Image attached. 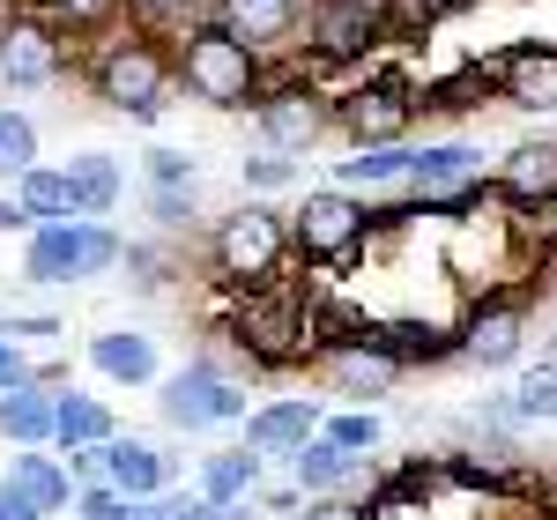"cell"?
Segmentation results:
<instances>
[{
  "instance_id": "1",
  "label": "cell",
  "mask_w": 557,
  "mask_h": 520,
  "mask_svg": "<svg viewBox=\"0 0 557 520\" xmlns=\"http://www.w3.org/2000/svg\"><path fill=\"white\" fill-rule=\"evenodd\" d=\"M172 60H178V83L194 104H209V112H253L260 97H268V60H260V45H246L231 23H215L209 8L194 15V23H178L172 38Z\"/></svg>"
},
{
  "instance_id": "2",
  "label": "cell",
  "mask_w": 557,
  "mask_h": 520,
  "mask_svg": "<svg viewBox=\"0 0 557 520\" xmlns=\"http://www.w3.org/2000/svg\"><path fill=\"white\" fill-rule=\"evenodd\" d=\"M238 290V283H223ZM223 335L238 343V357L253 372H290V364H312L320 357V298H298L283 283H260V290H238Z\"/></svg>"
},
{
  "instance_id": "3",
  "label": "cell",
  "mask_w": 557,
  "mask_h": 520,
  "mask_svg": "<svg viewBox=\"0 0 557 520\" xmlns=\"http://www.w3.org/2000/svg\"><path fill=\"white\" fill-rule=\"evenodd\" d=\"M83 75H89V97L97 104L127 112L134 127H157L164 104H172L178 60H172V45H157L149 30H112V38H97Z\"/></svg>"
},
{
  "instance_id": "4",
  "label": "cell",
  "mask_w": 557,
  "mask_h": 520,
  "mask_svg": "<svg viewBox=\"0 0 557 520\" xmlns=\"http://www.w3.org/2000/svg\"><path fill=\"white\" fill-rule=\"evenodd\" d=\"M290 253H298L290 216H283L268 194H246V201H238L231 216H215V231H209V275L215 283H238V290L275 283Z\"/></svg>"
},
{
  "instance_id": "5",
  "label": "cell",
  "mask_w": 557,
  "mask_h": 520,
  "mask_svg": "<svg viewBox=\"0 0 557 520\" xmlns=\"http://www.w3.org/2000/svg\"><path fill=\"white\" fill-rule=\"evenodd\" d=\"M127 253V238L112 231L104 216H60L38 223L30 246H23V283L38 290H60V283H89V275H112Z\"/></svg>"
},
{
  "instance_id": "6",
  "label": "cell",
  "mask_w": 557,
  "mask_h": 520,
  "mask_svg": "<svg viewBox=\"0 0 557 520\" xmlns=\"http://www.w3.org/2000/svg\"><path fill=\"white\" fill-rule=\"evenodd\" d=\"M157 417H164L172 432L194 438V432L246 424V417H253V401H246V380H231L209 349H201V357H186L178 372H164V380H157Z\"/></svg>"
},
{
  "instance_id": "7",
  "label": "cell",
  "mask_w": 557,
  "mask_h": 520,
  "mask_svg": "<svg viewBox=\"0 0 557 520\" xmlns=\"http://www.w3.org/2000/svg\"><path fill=\"white\" fill-rule=\"evenodd\" d=\"M290 238H298V260L343 268V260H357L372 246V201L327 178V186H312L298 209H290Z\"/></svg>"
},
{
  "instance_id": "8",
  "label": "cell",
  "mask_w": 557,
  "mask_h": 520,
  "mask_svg": "<svg viewBox=\"0 0 557 520\" xmlns=\"http://www.w3.org/2000/svg\"><path fill=\"white\" fill-rule=\"evenodd\" d=\"M409 194L424 201V216L461 223L475 209H491V172H483V149L469 141H424L417 164H409Z\"/></svg>"
},
{
  "instance_id": "9",
  "label": "cell",
  "mask_w": 557,
  "mask_h": 520,
  "mask_svg": "<svg viewBox=\"0 0 557 520\" xmlns=\"http://www.w3.org/2000/svg\"><path fill=\"white\" fill-rule=\"evenodd\" d=\"M424 120V89L409 75H357L335 89V134L349 141H409V127Z\"/></svg>"
},
{
  "instance_id": "10",
  "label": "cell",
  "mask_w": 557,
  "mask_h": 520,
  "mask_svg": "<svg viewBox=\"0 0 557 520\" xmlns=\"http://www.w3.org/2000/svg\"><path fill=\"white\" fill-rule=\"evenodd\" d=\"M253 127H260V141H275V149L305 157V149H320L327 127H335V89L305 83V75H275L268 97L253 104Z\"/></svg>"
},
{
  "instance_id": "11",
  "label": "cell",
  "mask_w": 557,
  "mask_h": 520,
  "mask_svg": "<svg viewBox=\"0 0 557 520\" xmlns=\"http://www.w3.org/2000/svg\"><path fill=\"white\" fill-rule=\"evenodd\" d=\"M67 30H52L38 8H8L0 15V83L8 89H52L67 75Z\"/></svg>"
},
{
  "instance_id": "12",
  "label": "cell",
  "mask_w": 557,
  "mask_h": 520,
  "mask_svg": "<svg viewBox=\"0 0 557 520\" xmlns=\"http://www.w3.org/2000/svg\"><path fill=\"white\" fill-rule=\"evenodd\" d=\"M520 349H528V298H513V290H475L461 305V364L506 372V364H520Z\"/></svg>"
},
{
  "instance_id": "13",
  "label": "cell",
  "mask_w": 557,
  "mask_h": 520,
  "mask_svg": "<svg viewBox=\"0 0 557 520\" xmlns=\"http://www.w3.org/2000/svg\"><path fill=\"white\" fill-rule=\"evenodd\" d=\"M386 0H305V45L312 60H364L372 45H386Z\"/></svg>"
},
{
  "instance_id": "14",
  "label": "cell",
  "mask_w": 557,
  "mask_h": 520,
  "mask_svg": "<svg viewBox=\"0 0 557 520\" xmlns=\"http://www.w3.org/2000/svg\"><path fill=\"white\" fill-rule=\"evenodd\" d=\"M491 201L513 209V216H550L557 209V141L535 134V141H513L491 172Z\"/></svg>"
},
{
  "instance_id": "15",
  "label": "cell",
  "mask_w": 557,
  "mask_h": 520,
  "mask_svg": "<svg viewBox=\"0 0 557 520\" xmlns=\"http://www.w3.org/2000/svg\"><path fill=\"white\" fill-rule=\"evenodd\" d=\"M312 364H320V380H327L335 394H349V401H380V394H394V387H401V372H409V364H401V357H394L380 335L327 343Z\"/></svg>"
},
{
  "instance_id": "16",
  "label": "cell",
  "mask_w": 557,
  "mask_h": 520,
  "mask_svg": "<svg viewBox=\"0 0 557 520\" xmlns=\"http://www.w3.org/2000/svg\"><path fill=\"white\" fill-rule=\"evenodd\" d=\"M290 483H298L305 498H335V491H372V454H357L343 446L335 432H312L290 454Z\"/></svg>"
},
{
  "instance_id": "17",
  "label": "cell",
  "mask_w": 557,
  "mask_h": 520,
  "mask_svg": "<svg viewBox=\"0 0 557 520\" xmlns=\"http://www.w3.org/2000/svg\"><path fill=\"white\" fill-rule=\"evenodd\" d=\"M320 424H327V417H320L312 394H283V401H253V417L238 424V438H246L253 454H268V461H290Z\"/></svg>"
},
{
  "instance_id": "18",
  "label": "cell",
  "mask_w": 557,
  "mask_h": 520,
  "mask_svg": "<svg viewBox=\"0 0 557 520\" xmlns=\"http://www.w3.org/2000/svg\"><path fill=\"white\" fill-rule=\"evenodd\" d=\"M104 483L127 491V498H164V491H178V461L157 446V438L112 432L104 438Z\"/></svg>"
},
{
  "instance_id": "19",
  "label": "cell",
  "mask_w": 557,
  "mask_h": 520,
  "mask_svg": "<svg viewBox=\"0 0 557 520\" xmlns=\"http://www.w3.org/2000/svg\"><path fill=\"white\" fill-rule=\"evenodd\" d=\"M89 364H97L112 387H157V380H164L157 335H141V327H104V335H89Z\"/></svg>"
},
{
  "instance_id": "20",
  "label": "cell",
  "mask_w": 557,
  "mask_h": 520,
  "mask_svg": "<svg viewBox=\"0 0 557 520\" xmlns=\"http://www.w3.org/2000/svg\"><path fill=\"white\" fill-rule=\"evenodd\" d=\"M498 97L513 112H557V45H513L498 60Z\"/></svg>"
},
{
  "instance_id": "21",
  "label": "cell",
  "mask_w": 557,
  "mask_h": 520,
  "mask_svg": "<svg viewBox=\"0 0 557 520\" xmlns=\"http://www.w3.org/2000/svg\"><path fill=\"white\" fill-rule=\"evenodd\" d=\"M209 15L231 23V30L246 45H260V52H283L305 23V0H209Z\"/></svg>"
},
{
  "instance_id": "22",
  "label": "cell",
  "mask_w": 557,
  "mask_h": 520,
  "mask_svg": "<svg viewBox=\"0 0 557 520\" xmlns=\"http://www.w3.org/2000/svg\"><path fill=\"white\" fill-rule=\"evenodd\" d=\"M409 164H417V141H349V157H335V186L386 194V186H409Z\"/></svg>"
},
{
  "instance_id": "23",
  "label": "cell",
  "mask_w": 557,
  "mask_h": 520,
  "mask_svg": "<svg viewBox=\"0 0 557 520\" xmlns=\"http://www.w3.org/2000/svg\"><path fill=\"white\" fill-rule=\"evenodd\" d=\"M52 432H60V387L23 380V387L0 394V438L8 446H52Z\"/></svg>"
},
{
  "instance_id": "24",
  "label": "cell",
  "mask_w": 557,
  "mask_h": 520,
  "mask_svg": "<svg viewBox=\"0 0 557 520\" xmlns=\"http://www.w3.org/2000/svg\"><path fill=\"white\" fill-rule=\"evenodd\" d=\"M8 476L23 483L45 513H75V491H83V476L67 469V454H52V446H15V454H8Z\"/></svg>"
},
{
  "instance_id": "25",
  "label": "cell",
  "mask_w": 557,
  "mask_h": 520,
  "mask_svg": "<svg viewBox=\"0 0 557 520\" xmlns=\"http://www.w3.org/2000/svg\"><path fill=\"white\" fill-rule=\"evenodd\" d=\"M401 364H446L461 357V320H424V312H401V320H380L372 327Z\"/></svg>"
},
{
  "instance_id": "26",
  "label": "cell",
  "mask_w": 557,
  "mask_h": 520,
  "mask_svg": "<svg viewBox=\"0 0 557 520\" xmlns=\"http://www.w3.org/2000/svg\"><path fill=\"white\" fill-rule=\"evenodd\" d=\"M260 469H268V454H253V446L238 438V446H223V454H209V461H201L194 491H201V498H215V506H231V498H253V491H260Z\"/></svg>"
},
{
  "instance_id": "27",
  "label": "cell",
  "mask_w": 557,
  "mask_h": 520,
  "mask_svg": "<svg viewBox=\"0 0 557 520\" xmlns=\"http://www.w3.org/2000/svg\"><path fill=\"white\" fill-rule=\"evenodd\" d=\"M23 8H38L45 23H52V30H67L75 45H83V38L97 45V38H112V30L127 23L134 0H23Z\"/></svg>"
},
{
  "instance_id": "28",
  "label": "cell",
  "mask_w": 557,
  "mask_h": 520,
  "mask_svg": "<svg viewBox=\"0 0 557 520\" xmlns=\"http://www.w3.org/2000/svg\"><path fill=\"white\" fill-rule=\"evenodd\" d=\"M67 178H75L83 216H112V209H120V194H127V172H120V157H112V149H83V157H67Z\"/></svg>"
},
{
  "instance_id": "29",
  "label": "cell",
  "mask_w": 557,
  "mask_h": 520,
  "mask_svg": "<svg viewBox=\"0 0 557 520\" xmlns=\"http://www.w3.org/2000/svg\"><path fill=\"white\" fill-rule=\"evenodd\" d=\"M438 461H424V454H417V461H401V469H386L380 483H372V491H364V498H372V506H380L386 520L394 513H424L431 506V491H438Z\"/></svg>"
},
{
  "instance_id": "30",
  "label": "cell",
  "mask_w": 557,
  "mask_h": 520,
  "mask_svg": "<svg viewBox=\"0 0 557 520\" xmlns=\"http://www.w3.org/2000/svg\"><path fill=\"white\" fill-rule=\"evenodd\" d=\"M112 432H120V424H112V409H104L97 394L60 387V432H52V446H60V454H75V446H104Z\"/></svg>"
},
{
  "instance_id": "31",
  "label": "cell",
  "mask_w": 557,
  "mask_h": 520,
  "mask_svg": "<svg viewBox=\"0 0 557 520\" xmlns=\"http://www.w3.org/2000/svg\"><path fill=\"white\" fill-rule=\"evenodd\" d=\"M15 194L30 201V216H38V223L83 216V201H75V178H67V164H30V172L15 178Z\"/></svg>"
},
{
  "instance_id": "32",
  "label": "cell",
  "mask_w": 557,
  "mask_h": 520,
  "mask_svg": "<svg viewBox=\"0 0 557 520\" xmlns=\"http://www.w3.org/2000/svg\"><path fill=\"white\" fill-rule=\"evenodd\" d=\"M38 157V120L30 112H15V104H0V178H23Z\"/></svg>"
},
{
  "instance_id": "33",
  "label": "cell",
  "mask_w": 557,
  "mask_h": 520,
  "mask_svg": "<svg viewBox=\"0 0 557 520\" xmlns=\"http://www.w3.org/2000/svg\"><path fill=\"white\" fill-rule=\"evenodd\" d=\"M120 268H127V283H134V290H164V283L178 275V253L164 246V238H127Z\"/></svg>"
},
{
  "instance_id": "34",
  "label": "cell",
  "mask_w": 557,
  "mask_h": 520,
  "mask_svg": "<svg viewBox=\"0 0 557 520\" xmlns=\"http://www.w3.org/2000/svg\"><path fill=\"white\" fill-rule=\"evenodd\" d=\"M483 89H498V67H461V75H446V83L424 89V112H475Z\"/></svg>"
},
{
  "instance_id": "35",
  "label": "cell",
  "mask_w": 557,
  "mask_h": 520,
  "mask_svg": "<svg viewBox=\"0 0 557 520\" xmlns=\"http://www.w3.org/2000/svg\"><path fill=\"white\" fill-rule=\"evenodd\" d=\"M238 186H246V194H283V186H298V157L275 149V141H260L253 157L238 164Z\"/></svg>"
},
{
  "instance_id": "36",
  "label": "cell",
  "mask_w": 557,
  "mask_h": 520,
  "mask_svg": "<svg viewBox=\"0 0 557 520\" xmlns=\"http://www.w3.org/2000/svg\"><path fill=\"white\" fill-rule=\"evenodd\" d=\"M513 417L520 424H557V364H535L513 387Z\"/></svg>"
},
{
  "instance_id": "37",
  "label": "cell",
  "mask_w": 557,
  "mask_h": 520,
  "mask_svg": "<svg viewBox=\"0 0 557 520\" xmlns=\"http://www.w3.org/2000/svg\"><path fill=\"white\" fill-rule=\"evenodd\" d=\"M194 216H201V209H194V186H149V223H157L164 238H186Z\"/></svg>"
},
{
  "instance_id": "38",
  "label": "cell",
  "mask_w": 557,
  "mask_h": 520,
  "mask_svg": "<svg viewBox=\"0 0 557 520\" xmlns=\"http://www.w3.org/2000/svg\"><path fill=\"white\" fill-rule=\"evenodd\" d=\"M290 520H386L364 491H335V498H305V513H290Z\"/></svg>"
},
{
  "instance_id": "39",
  "label": "cell",
  "mask_w": 557,
  "mask_h": 520,
  "mask_svg": "<svg viewBox=\"0 0 557 520\" xmlns=\"http://www.w3.org/2000/svg\"><path fill=\"white\" fill-rule=\"evenodd\" d=\"M320 432H335V438H343V446H357V454H372V446H380V438H386V424H380V417H372V409H343V417H327Z\"/></svg>"
},
{
  "instance_id": "40",
  "label": "cell",
  "mask_w": 557,
  "mask_h": 520,
  "mask_svg": "<svg viewBox=\"0 0 557 520\" xmlns=\"http://www.w3.org/2000/svg\"><path fill=\"white\" fill-rule=\"evenodd\" d=\"M141 172H149V186H194V157L186 149H149Z\"/></svg>"
},
{
  "instance_id": "41",
  "label": "cell",
  "mask_w": 557,
  "mask_h": 520,
  "mask_svg": "<svg viewBox=\"0 0 557 520\" xmlns=\"http://www.w3.org/2000/svg\"><path fill=\"white\" fill-rule=\"evenodd\" d=\"M431 15H438V0H386V30H394V38L431 30Z\"/></svg>"
},
{
  "instance_id": "42",
  "label": "cell",
  "mask_w": 557,
  "mask_h": 520,
  "mask_svg": "<svg viewBox=\"0 0 557 520\" xmlns=\"http://www.w3.org/2000/svg\"><path fill=\"white\" fill-rule=\"evenodd\" d=\"M0 520H52V513H45V506L15 476H0Z\"/></svg>"
},
{
  "instance_id": "43",
  "label": "cell",
  "mask_w": 557,
  "mask_h": 520,
  "mask_svg": "<svg viewBox=\"0 0 557 520\" xmlns=\"http://www.w3.org/2000/svg\"><path fill=\"white\" fill-rule=\"evenodd\" d=\"M23 380H38V364L23 357V343H15V335H0V394L23 387Z\"/></svg>"
},
{
  "instance_id": "44",
  "label": "cell",
  "mask_w": 557,
  "mask_h": 520,
  "mask_svg": "<svg viewBox=\"0 0 557 520\" xmlns=\"http://www.w3.org/2000/svg\"><path fill=\"white\" fill-rule=\"evenodd\" d=\"M134 15H141V23H194L201 0H134Z\"/></svg>"
},
{
  "instance_id": "45",
  "label": "cell",
  "mask_w": 557,
  "mask_h": 520,
  "mask_svg": "<svg viewBox=\"0 0 557 520\" xmlns=\"http://www.w3.org/2000/svg\"><path fill=\"white\" fill-rule=\"evenodd\" d=\"M164 520H215V498H201V491H164Z\"/></svg>"
},
{
  "instance_id": "46",
  "label": "cell",
  "mask_w": 557,
  "mask_h": 520,
  "mask_svg": "<svg viewBox=\"0 0 557 520\" xmlns=\"http://www.w3.org/2000/svg\"><path fill=\"white\" fill-rule=\"evenodd\" d=\"M0 231H38V216H30V201L15 194V178L0 186Z\"/></svg>"
},
{
  "instance_id": "47",
  "label": "cell",
  "mask_w": 557,
  "mask_h": 520,
  "mask_svg": "<svg viewBox=\"0 0 557 520\" xmlns=\"http://www.w3.org/2000/svg\"><path fill=\"white\" fill-rule=\"evenodd\" d=\"M104 520H164V498H127V491H120V498L104 506Z\"/></svg>"
},
{
  "instance_id": "48",
  "label": "cell",
  "mask_w": 557,
  "mask_h": 520,
  "mask_svg": "<svg viewBox=\"0 0 557 520\" xmlns=\"http://www.w3.org/2000/svg\"><path fill=\"white\" fill-rule=\"evenodd\" d=\"M528 506H535V520H557V469L528 483Z\"/></svg>"
},
{
  "instance_id": "49",
  "label": "cell",
  "mask_w": 557,
  "mask_h": 520,
  "mask_svg": "<svg viewBox=\"0 0 557 520\" xmlns=\"http://www.w3.org/2000/svg\"><path fill=\"white\" fill-rule=\"evenodd\" d=\"M215 520H268L260 498H231V506H215Z\"/></svg>"
},
{
  "instance_id": "50",
  "label": "cell",
  "mask_w": 557,
  "mask_h": 520,
  "mask_svg": "<svg viewBox=\"0 0 557 520\" xmlns=\"http://www.w3.org/2000/svg\"><path fill=\"white\" fill-rule=\"evenodd\" d=\"M438 8H469V0H438Z\"/></svg>"
},
{
  "instance_id": "51",
  "label": "cell",
  "mask_w": 557,
  "mask_h": 520,
  "mask_svg": "<svg viewBox=\"0 0 557 520\" xmlns=\"http://www.w3.org/2000/svg\"><path fill=\"white\" fill-rule=\"evenodd\" d=\"M0 8H23V0H0Z\"/></svg>"
},
{
  "instance_id": "52",
  "label": "cell",
  "mask_w": 557,
  "mask_h": 520,
  "mask_svg": "<svg viewBox=\"0 0 557 520\" xmlns=\"http://www.w3.org/2000/svg\"><path fill=\"white\" fill-rule=\"evenodd\" d=\"M52 520H67V513H52Z\"/></svg>"
}]
</instances>
